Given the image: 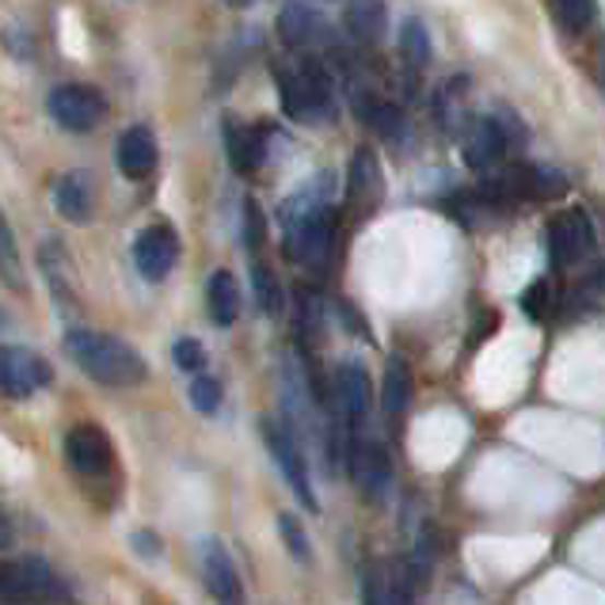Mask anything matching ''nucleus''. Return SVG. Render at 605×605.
Here are the masks:
<instances>
[{
	"mask_svg": "<svg viewBox=\"0 0 605 605\" xmlns=\"http://www.w3.org/2000/svg\"><path fill=\"white\" fill-rule=\"evenodd\" d=\"M400 50H404V58H408L411 66H427V61H431V35H427V27L419 20H404Z\"/></svg>",
	"mask_w": 605,
	"mask_h": 605,
	"instance_id": "nucleus-27",
	"label": "nucleus"
},
{
	"mask_svg": "<svg viewBox=\"0 0 605 605\" xmlns=\"http://www.w3.org/2000/svg\"><path fill=\"white\" fill-rule=\"evenodd\" d=\"M206 309H210V321L218 328H233L241 321V286H236L233 270H213L210 286H206Z\"/></svg>",
	"mask_w": 605,
	"mask_h": 605,
	"instance_id": "nucleus-20",
	"label": "nucleus"
},
{
	"mask_svg": "<svg viewBox=\"0 0 605 605\" xmlns=\"http://www.w3.org/2000/svg\"><path fill=\"white\" fill-rule=\"evenodd\" d=\"M172 354H175V365H179V370H187V373H198L206 365V350H202L198 339H175Z\"/></svg>",
	"mask_w": 605,
	"mask_h": 605,
	"instance_id": "nucleus-32",
	"label": "nucleus"
},
{
	"mask_svg": "<svg viewBox=\"0 0 605 605\" xmlns=\"http://www.w3.org/2000/svg\"><path fill=\"white\" fill-rule=\"evenodd\" d=\"M38 263H43V275H46V282H50V293L61 301V309H69L77 286H73V259H69L66 244L43 241L38 244Z\"/></svg>",
	"mask_w": 605,
	"mask_h": 605,
	"instance_id": "nucleus-21",
	"label": "nucleus"
},
{
	"mask_svg": "<svg viewBox=\"0 0 605 605\" xmlns=\"http://www.w3.org/2000/svg\"><path fill=\"white\" fill-rule=\"evenodd\" d=\"M50 115H54V123L66 126V130L88 133L103 123L107 103H103V95L88 84H61L50 92Z\"/></svg>",
	"mask_w": 605,
	"mask_h": 605,
	"instance_id": "nucleus-7",
	"label": "nucleus"
},
{
	"mask_svg": "<svg viewBox=\"0 0 605 605\" xmlns=\"http://www.w3.org/2000/svg\"><path fill=\"white\" fill-rule=\"evenodd\" d=\"M12 545V525H8V519L0 514V548H8Z\"/></svg>",
	"mask_w": 605,
	"mask_h": 605,
	"instance_id": "nucleus-35",
	"label": "nucleus"
},
{
	"mask_svg": "<svg viewBox=\"0 0 605 605\" xmlns=\"http://www.w3.org/2000/svg\"><path fill=\"white\" fill-rule=\"evenodd\" d=\"M225 4H229V8H252L256 0H225Z\"/></svg>",
	"mask_w": 605,
	"mask_h": 605,
	"instance_id": "nucleus-37",
	"label": "nucleus"
},
{
	"mask_svg": "<svg viewBox=\"0 0 605 605\" xmlns=\"http://www.w3.org/2000/svg\"><path fill=\"white\" fill-rule=\"evenodd\" d=\"M286 118L301 126H324L336 118V88H331L328 69L321 66H301L278 81Z\"/></svg>",
	"mask_w": 605,
	"mask_h": 605,
	"instance_id": "nucleus-2",
	"label": "nucleus"
},
{
	"mask_svg": "<svg viewBox=\"0 0 605 605\" xmlns=\"http://www.w3.org/2000/svg\"><path fill=\"white\" fill-rule=\"evenodd\" d=\"M511 153V138L503 133V126L496 123V115L480 118L465 138V164L476 172H496L503 164V156Z\"/></svg>",
	"mask_w": 605,
	"mask_h": 605,
	"instance_id": "nucleus-15",
	"label": "nucleus"
},
{
	"mask_svg": "<svg viewBox=\"0 0 605 605\" xmlns=\"http://www.w3.org/2000/svg\"><path fill=\"white\" fill-rule=\"evenodd\" d=\"M202 579H206L210 594L221 605H241L244 602L241 575H236L233 560H229V552L218 545V540H210V545H206V552H202Z\"/></svg>",
	"mask_w": 605,
	"mask_h": 605,
	"instance_id": "nucleus-17",
	"label": "nucleus"
},
{
	"mask_svg": "<svg viewBox=\"0 0 605 605\" xmlns=\"http://www.w3.org/2000/svg\"><path fill=\"white\" fill-rule=\"evenodd\" d=\"M370 404H373V388H370V373L362 370L358 362H344L336 370V411L339 419L358 431L370 416Z\"/></svg>",
	"mask_w": 605,
	"mask_h": 605,
	"instance_id": "nucleus-12",
	"label": "nucleus"
},
{
	"mask_svg": "<svg viewBox=\"0 0 605 605\" xmlns=\"http://www.w3.org/2000/svg\"><path fill=\"white\" fill-rule=\"evenodd\" d=\"M252 282H256V301L259 309L267 316H278L282 313V286H278V278L270 275V267L256 256V263H252Z\"/></svg>",
	"mask_w": 605,
	"mask_h": 605,
	"instance_id": "nucleus-26",
	"label": "nucleus"
},
{
	"mask_svg": "<svg viewBox=\"0 0 605 605\" xmlns=\"http://www.w3.org/2000/svg\"><path fill=\"white\" fill-rule=\"evenodd\" d=\"M411 404V365L400 354L388 358L385 381H381V408L385 416H404Z\"/></svg>",
	"mask_w": 605,
	"mask_h": 605,
	"instance_id": "nucleus-23",
	"label": "nucleus"
},
{
	"mask_svg": "<svg viewBox=\"0 0 605 605\" xmlns=\"http://www.w3.org/2000/svg\"><path fill=\"white\" fill-rule=\"evenodd\" d=\"M115 161L126 179H146V175H153L156 161H161V146H156L153 130H149V126H130V130L118 138Z\"/></svg>",
	"mask_w": 605,
	"mask_h": 605,
	"instance_id": "nucleus-16",
	"label": "nucleus"
},
{
	"mask_svg": "<svg viewBox=\"0 0 605 605\" xmlns=\"http://www.w3.org/2000/svg\"><path fill=\"white\" fill-rule=\"evenodd\" d=\"M179 259V236L172 225H149L133 241V267L146 282H164Z\"/></svg>",
	"mask_w": 605,
	"mask_h": 605,
	"instance_id": "nucleus-9",
	"label": "nucleus"
},
{
	"mask_svg": "<svg viewBox=\"0 0 605 605\" xmlns=\"http://www.w3.org/2000/svg\"><path fill=\"white\" fill-rule=\"evenodd\" d=\"M278 38L290 50H309V46L324 43L328 38V23L316 8H309L305 0H290V4L278 12Z\"/></svg>",
	"mask_w": 605,
	"mask_h": 605,
	"instance_id": "nucleus-14",
	"label": "nucleus"
},
{
	"mask_svg": "<svg viewBox=\"0 0 605 605\" xmlns=\"http://www.w3.org/2000/svg\"><path fill=\"white\" fill-rule=\"evenodd\" d=\"M347 465L365 499H385L388 484H393V461H388L385 445L373 438H354L347 450Z\"/></svg>",
	"mask_w": 605,
	"mask_h": 605,
	"instance_id": "nucleus-10",
	"label": "nucleus"
},
{
	"mask_svg": "<svg viewBox=\"0 0 605 605\" xmlns=\"http://www.w3.org/2000/svg\"><path fill=\"white\" fill-rule=\"evenodd\" d=\"M263 130L259 126H248V123H225V153H229V164L233 172L241 175H252L259 168L263 161Z\"/></svg>",
	"mask_w": 605,
	"mask_h": 605,
	"instance_id": "nucleus-19",
	"label": "nucleus"
},
{
	"mask_svg": "<svg viewBox=\"0 0 605 605\" xmlns=\"http://www.w3.org/2000/svg\"><path fill=\"white\" fill-rule=\"evenodd\" d=\"M556 15H560L563 31L579 35V31L591 27L594 15H598V0H556Z\"/></svg>",
	"mask_w": 605,
	"mask_h": 605,
	"instance_id": "nucleus-28",
	"label": "nucleus"
},
{
	"mask_svg": "<svg viewBox=\"0 0 605 605\" xmlns=\"http://www.w3.org/2000/svg\"><path fill=\"white\" fill-rule=\"evenodd\" d=\"M522 309L533 321H545V316L552 313V286H548V278H537V282L522 293Z\"/></svg>",
	"mask_w": 605,
	"mask_h": 605,
	"instance_id": "nucleus-29",
	"label": "nucleus"
},
{
	"mask_svg": "<svg viewBox=\"0 0 605 605\" xmlns=\"http://www.w3.org/2000/svg\"><path fill=\"white\" fill-rule=\"evenodd\" d=\"M50 598H66V586H61V579L43 560L0 563V605L50 602Z\"/></svg>",
	"mask_w": 605,
	"mask_h": 605,
	"instance_id": "nucleus-4",
	"label": "nucleus"
},
{
	"mask_svg": "<svg viewBox=\"0 0 605 605\" xmlns=\"http://www.w3.org/2000/svg\"><path fill=\"white\" fill-rule=\"evenodd\" d=\"M358 118L365 126H373L377 133H385V138H396L404 130V115L393 103L377 100V95H358Z\"/></svg>",
	"mask_w": 605,
	"mask_h": 605,
	"instance_id": "nucleus-24",
	"label": "nucleus"
},
{
	"mask_svg": "<svg viewBox=\"0 0 605 605\" xmlns=\"http://www.w3.org/2000/svg\"><path fill=\"white\" fill-rule=\"evenodd\" d=\"M591 286H594V290H605V263H602V267H598V270H594Z\"/></svg>",
	"mask_w": 605,
	"mask_h": 605,
	"instance_id": "nucleus-36",
	"label": "nucleus"
},
{
	"mask_svg": "<svg viewBox=\"0 0 605 605\" xmlns=\"http://www.w3.org/2000/svg\"><path fill=\"white\" fill-rule=\"evenodd\" d=\"M548 256L556 267H575L594 256V229L583 210H563L548 225Z\"/></svg>",
	"mask_w": 605,
	"mask_h": 605,
	"instance_id": "nucleus-8",
	"label": "nucleus"
},
{
	"mask_svg": "<svg viewBox=\"0 0 605 605\" xmlns=\"http://www.w3.org/2000/svg\"><path fill=\"white\" fill-rule=\"evenodd\" d=\"M598 81H602V92H605V58H602V66H598Z\"/></svg>",
	"mask_w": 605,
	"mask_h": 605,
	"instance_id": "nucleus-38",
	"label": "nucleus"
},
{
	"mask_svg": "<svg viewBox=\"0 0 605 605\" xmlns=\"http://www.w3.org/2000/svg\"><path fill=\"white\" fill-rule=\"evenodd\" d=\"M0 278L12 290H27V278H23V263H20V244H15V233L8 225L4 210H0Z\"/></svg>",
	"mask_w": 605,
	"mask_h": 605,
	"instance_id": "nucleus-25",
	"label": "nucleus"
},
{
	"mask_svg": "<svg viewBox=\"0 0 605 605\" xmlns=\"http://www.w3.org/2000/svg\"><path fill=\"white\" fill-rule=\"evenodd\" d=\"M286 252L305 270H328L331 252H336V213L321 206V210L290 221L286 225Z\"/></svg>",
	"mask_w": 605,
	"mask_h": 605,
	"instance_id": "nucleus-3",
	"label": "nucleus"
},
{
	"mask_svg": "<svg viewBox=\"0 0 605 605\" xmlns=\"http://www.w3.org/2000/svg\"><path fill=\"white\" fill-rule=\"evenodd\" d=\"M66 354L73 365H81L88 377L107 388H133L149 377L146 358L118 336H107V331H66Z\"/></svg>",
	"mask_w": 605,
	"mask_h": 605,
	"instance_id": "nucleus-1",
	"label": "nucleus"
},
{
	"mask_svg": "<svg viewBox=\"0 0 605 605\" xmlns=\"http://www.w3.org/2000/svg\"><path fill=\"white\" fill-rule=\"evenodd\" d=\"M278 533H282L286 548H290L301 563H309V537H305V530H301V522L293 519V514H278Z\"/></svg>",
	"mask_w": 605,
	"mask_h": 605,
	"instance_id": "nucleus-30",
	"label": "nucleus"
},
{
	"mask_svg": "<svg viewBox=\"0 0 605 605\" xmlns=\"http://www.w3.org/2000/svg\"><path fill=\"white\" fill-rule=\"evenodd\" d=\"M54 381V370L27 347H0V396L27 400Z\"/></svg>",
	"mask_w": 605,
	"mask_h": 605,
	"instance_id": "nucleus-6",
	"label": "nucleus"
},
{
	"mask_svg": "<svg viewBox=\"0 0 605 605\" xmlns=\"http://www.w3.org/2000/svg\"><path fill=\"white\" fill-rule=\"evenodd\" d=\"M362 605H388V583L377 568H365L362 575Z\"/></svg>",
	"mask_w": 605,
	"mask_h": 605,
	"instance_id": "nucleus-34",
	"label": "nucleus"
},
{
	"mask_svg": "<svg viewBox=\"0 0 605 605\" xmlns=\"http://www.w3.org/2000/svg\"><path fill=\"white\" fill-rule=\"evenodd\" d=\"M54 202H58L61 218L73 221V225H88V221H92V213H95L92 187H88V179L81 172L58 179V187H54Z\"/></svg>",
	"mask_w": 605,
	"mask_h": 605,
	"instance_id": "nucleus-22",
	"label": "nucleus"
},
{
	"mask_svg": "<svg viewBox=\"0 0 605 605\" xmlns=\"http://www.w3.org/2000/svg\"><path fill=\"white\" fill-rule=\"evenodd\" d=\"M263 213H259V206L256 202H248L244 206V244H248V256L256 259L259 256V248H263Z\"/></svg>",
	"mask_w": 605,
	"mask_h": 605,
	"instance_id": "nucleus-33",
	"label": "nucleus"
},
{
	"mask_svg": "<svg viewBox=\"0 0 605 605\" xmlns=\"http://www.w3.org/2000/svg\"><path fill=\"white\" fill-rule=\"evenodd\" d=\"M263 438H267V450L275 457V465L282 468L286 484L298 491V499L316 511V491H313V480H309V465H305V453H301V442H298V431L290 423H278V419H267L263 423Z\"/></svg>",
	"mask_w": 605,
	"mask_h": 605,
	"instance_id": "nucleus-5",
	"label": "nucleus"
},
{
	"mask_svg": "<svg viewBox=\"0 0 605 605\" xmlns=\"http://www.w3.org/2000/svg\"><path fill=\"white\" fill-rule=\"evenodd\" d=\"M344 27H347V35L354 38V43L377 46L381 38H385V27H388L385 0H347Z\"/></svg>",
	"mask_w": 605,
	"mask_h": 605,
	"instance_id": "nucleus-18",
	"label": "nucleus"
},
{
	"mask_svg": "<svg viewBox=\"0 0 605 605\" xmlns=\"http://www.w3.org/2000/svg\"><path fill=\"white\" fill-rule=\"evenodd\" d=\"M0 328H8V313H4V309H0Z\"/></svg>",
	"mask_w": 605,
	"mask_h": 605,
	"instance_id": "nucleus-39",
	"label": "nucleus"
},
{
	"mask_svg": "<svg viewBox=\"0 0 605 605\" xmlns=\"http://www.w3.org/2000/svg\"><path fill=\"white\" fill-rule=\"evenodd\" d=\"M190 404H195L202 416H213L221 408V385L213 377H195L190 385Z\"/></svg>",
	"mask_w": 605,
	"mask_h": 605,
	"instance_id": "nucleus-31",
	"label": "nucleus"
},
{
	"mask_svg": "<svg viewBox=\"0 0 605 605\" xmlns=\"http://www.w3.org/2000/svg\"><path fill=\"white\" fill-rule=\"evenodd\" d=\"M347 198H350V210H358V213L377 210L381 198H385V175H381V164L373 149H358V153L350 156Z\"/></svg>",
	"mask_w": 605,
	"mask_h": 605,
	"instance_id": "nucleus-13",
	"label": "nucleus"
},
{
	"mask_svg": "<svg viewBox=\"0 0 605 605\" xmlns=\"http://www.w3.org/2000/svg\"><path fill=\"white\" fill-rule=\"evenodd\" d=\"M66 461L81 476H107L115 465V445L95 423H81L66 434Z\"/></svg>",
	"mask_w": 605,
	"mask_h": 605,
	"instance_id": "nucleus-11",
	"label": "nucleus"
}]
</instances>
